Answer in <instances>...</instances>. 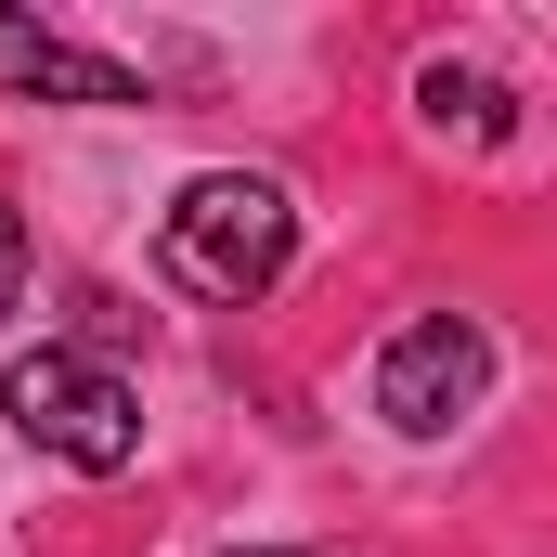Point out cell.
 Here are the masks:
<instances>
[{"mask_svg":"<svg viewBox=\"0 0 557 557\" xmlns=\"http://www.w3.org/2000/svg\"><path fill=\"white\" fill-rule=\"evenodd\" d=\"M416 104H428V131H441V143H506V91L467 78V65H428Z\"/></svg>","mask_w":557,"mask_h":557,"instance_id":"5b68a950","label":"cell"},{"mask_svg":"<svg viewBox=\"0 0 557 557\" xmlns=\"http://www.w3.org/2000/svg\"><path fill=\"white\" fill-rule=\"evenodd\" d=\"M260 557H298V545H260Z\"/></svg>","mask_w":557,"mask_h":557,"instance_id":"52a82bcc","label":"cell"},{"mask_svg":"<svg viewBox=\"0 0 557 557\" xmlns=\"http://www.w3.org/2000/svg\"><path fill=\"white\" fill-rule=\"evenodd\" d=\"M285 247H298V208H285V182H260V169H195L169 195V221H156V273L182 285V298H208V311L273 298Z\"/></svg>","mask_w":557,"mask_h":557,"instance_id":"6da1fadb","label":"cell"},{"mask_svg":"<svg viewBox=\"0 0 557 557\" xmlns=\"http://www.w3.org/2000/svg\"><path fill=\"white\" fill-rule=\"evenodd\" d=\"M480 389H493V337H480L467 311H416V324L376 350V416L403 428V441H441Z\"/></svg>","mask_w":557,"mask_h":557,"instance_id":"3957f363","label":"cell"},{"mask_svg":"<svg viewBox=\"0 0 557 557\" xmlns=\"http://www.w3.org/2000/svg\"><path fill=\"white\" fill-rule=\"evenodd\" d=\"M13 298H26V221L0 208V311H13Z\"/></svg>","mask_w":557,"mask_h":557,"instance_id":"8992f818","label":"cell"},{"mask_svg":"<svg viewBox=\"0 0 557 557\" xmlns=\"http://www.w3.org/2000/svg\"><path fill=\"white\" fill-rule=\"evenodd\" d=\"M0 91H13V104H143V78L117 52H78V39L39 26V13H0Z\"/></svg>","mask_w":557,"mask_h":557,"instance_id":"277c9868","label":"cell"},{"mask_svg":"<svg viewBox=\"0 0 557 557\" xmlns=\"http://www.w3.org/2000/svg\"><path fill=\"white\" fill-rule=\"evenodd\" d=\"M0 403H13V428H26L52 467H78V480H117V467L143 454L131 376H117V363H91V350H13Z\"/></svg>","mask_w":557,"mask_h":557,"instance_id":"7a4b0ae2","label":"cell"}]
</instances>
